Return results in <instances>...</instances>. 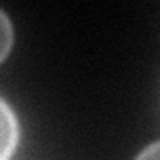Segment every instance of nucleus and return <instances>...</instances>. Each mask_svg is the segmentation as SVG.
<instances>
[{"mask_svg": "<svg viewBox=\"0 0 160 160\" xmlns=\"http://www.w3.org/2000/svg\"><path fill=\"white\" fill-rule=\"evenodd\" d=\"M14 42V30H12V22L6 16L4 10H0V62L8 56L10 48Z\"/></svg>", "mask_w": 160, "mask_h": 160, "instance_id": "nucleus-2", "label": "nucleus"}, {"mask_svg": "<svg viewBox=\"0 0 160 160\" xmlns=\"http://www.w3.org/2000/svg\"><path fill=\"white\" fill-rule=\"evenodd\" d=\"M20 140V124L12 106L0 96V160H10Z\"/></svg>", "mask_w": 160, "mask_h": 160, "instance_id": "nucleus-1", "label": "nucleus"}, {"mask_svg": "<svg viewBox=\"0 0 160 160\" xmlns=\"http://www.w3.org/2000/svg\"><path fill=\"white\" fill-rule=\"evenodd\" d=\"M136 160H160V140L148 144V146L136 156Z\"/></svg>", "mask_w": 160, "mask_h": 160, "instance_id": "nucleus-3", "label": "nucleus"}]
</instances>
